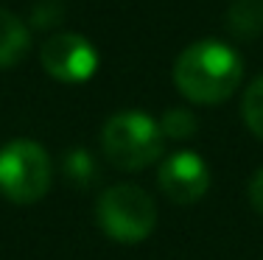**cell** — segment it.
Wrapping results in <instances>:
<instances>
[{
	"label": "cell",
	"mask_w": 263,
	"mask_h": 260,
	"mask_svg": "<svg viewBox=\"0 0 263 260\" xmlns=\"http://www.w3.org/2000/svg\"><path fill=\"white\" fill-rule=\"evenodd\" d=\"M243 59L218 39L191 42L174 62V84L193 104H221L241 87Z\"/></svg>",
	"instance_id": "6da1fadb"
},
{
	"label": "cell",
	"mask_w": 263,
	"mask_h": 260,
	"mask_svg": "<svg viewBox=\"0 0 263 260\" xmlns=\"http://www.w3.org/2000/svg\"><path fill=\"white\" fill-rule=\"evenodd\" d=\"M104 157L121 171H143L162 157L165 134L160 121L140 109L115 112L101 129Z\"/></svg>",
	"instance_id": "7a4b0ae2"
},
{
	"label": "cell",
	"mask_w": 263,
	"mask_h": 260,
	"mask_svg": "<svg viewBox=\"0 0 263 260\" xmlns=\"http://www.w3.org/2000/svg\"><path fill=\"white\" fill-rule=\"evenodd\" d=\"M53 165L34 140H11L0 148V193L9 202L34 204L51 190Z\"/></svg>",
	"instance_id": "3957f363"
},
{
	"label": "cell",
	"mask_w": 263,
	"mask_h": 260,
	"mask_svg": "<svg viewBox=\"0 0 263 260\" xmlns=\"http://www.w3.org/2000/svg\"><path fill=\"white\" fill-rule=\"evenodd\" d=\"M96 215L101 230L118 244H140L157 224L154 199L137 185H112L98 196Z\"/></svg>",
	"instance_id": "277c9868"
},
{
	"label": "cell",
	"mask_w": 263,
	"mask_h": 260,
	"mask_svg": "<svg viewBox=\"0 0 263 260\" xmlns=\"http://www.w3.org/2000/svg\"><path fill=\"white\" fill-rule=\"evenodd\" d=\"M40 62H42V70L56 82L81 84L96 76L98 51L87 36L65 31V34H53L42 42Z\"/></svg>",
	"instance_id": "5b68a950"
},
{
	"label": "cell",
	"mask_w": 263,
	"mask_h": 260,
	"mask_svg": "<svg viewBox=\"0 0 263 260\" xmlns=\"http://www.w3.org/2000/svg\"><path fill=\"white\" fill-rule=\"evenodd\" d=\"M160 190L174 204H193L210 188V168L199 154L177 151L160 165L157 171Z\"/></svg>",
	"instance_id": "8992f818"
},
{
	"label": "cell",
	"mask_w": 263,
	"mask_h": 260,
	"mask_svg": "<svg viewBox=\"0 0 263 260\" xmlns=\"http://www.w3.org/2000/svg\"><path fill=\"white\" fill-rule=\"evenodd\" d=\"M31 51V28L17 14L0 9V70L14 67Z\"/></svg>",
	"instance_id": "52a82bcc"
},
{
	"label": "cell",
	"mask_w": 263,
	"mask_h": 260,
	"mask_svg": "<svg viewBox=\"0 0 263 260\" xmlns=\"http://www.w3.org/2000/svg\"><path fill=\"white\" fill-rule=\"evenodd\" d=\"M227 28L238 39H255L263 34V0H233L227 9Z\"/></svg>",
	"instance_id": "ba28073f"
},
{
	"label": "cell",
	"mask_w": 263,
	"mask_h": 260,
	"mask_svg": "<svg viewBox=\"0 0 263 260\" xmlns=\"http://www.w3.org/2000/svg\"><path fill=\"white\" fill-rule=\"evenodd\" d=\"M62 171H65L67 182L73 188H92L98 182V163L90 151L84 148H70V151L62 157Z\"/></svg>",
	"instance_id": "9c48e42d"
},
{
	"label": "cell",
	"mask_w": 263,
	"mask_h": 260,
	"mask_svg": "<svg viewBox=\"0 0 263 260\" xmlns=\"http://www.w3.org/2000/svg\"><path fill=\"white\" fill-rule=\"evenodd\" d=\"M160 129H162V134L171 137V140H191L193 134H196V129H199V121H196V115H193L191 109L174 107L160 117Z\"/></svg>",
	"instance_id": "30bf717a"
},
{
	"label": "cell",
	"mask_w": 263,
	"mask_h": 260,
	"mask_svg": "<svg viewBox=\"0 0 263 260\" xmlns=\"http://www.w3.org/2000/svg\"><path fill=\"white\" fill-rule=\"evenodd\" d=\"M241 115H243V123L249 126V132L263 140V76L255 78L247 87L243 104H241Z\"/></svg>",
	"instance_id": "8fae6325"
},
{
	"label": "cell",
	"mask_w": 263,
	"mask_h": 260,
	"mask_svg": "<svg viewBox=\"0 0 263 260\" xmlns=\"http://www.w3.org/2000/svg\"><path fill=\"white\" fill-rule=\"evenodd\" d=\"M59 17H62V6L56 3V0H42L34 9V14H31V23H34L36 28H51L59 23Z\"/></svg>",
	"instance_id": "7c38bea8"
},
{
	"label": "cell",
	"mask_w": 263,
	"mask_h": 260,
	"mask_svg": "<svg viewBox=\"0 0 263 260\" xmlns=\"http://www.w3.org/2000/svg\"><path fill=\"white\" fill-rule=\"evenodd\" d=\"M249 202H252V207L263 215V168L249 179Z\"/></svg>",
	"instance_id": "4fadbf2b"
}]
</instances>
